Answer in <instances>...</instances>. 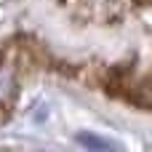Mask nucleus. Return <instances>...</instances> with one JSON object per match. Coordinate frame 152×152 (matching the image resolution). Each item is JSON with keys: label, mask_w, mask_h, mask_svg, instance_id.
Segmentation results:
<instances>
[{"label": "nucleus", "mask_w": 152, "mask_h": 152, "mask_svg": "<svg viewBox=\"0 0 152 152\" xmlns=\"http://www.w3.org/2000/svg\"><path fill=\"white\" fill-rule=\"evenodd\" d=\"M16 94V69L8 61H0V104L11 102Z\"/></svg>", "instance_id": "nucleus-1"}, {"label": "nucleus", "mask_w": 152, "mask_h": 152, "mask_svg": "<svg viewBox=\"0 0 152 152\" xmlns=\"http://www.w3.org/2000/svg\"><path fill=\"white\" fill-rule=\"evenodd\" d=\"M77 142L80 144H86V147H94V150H112V144L110 142H104V139H96V136H77Z\"/></svg>", "instance_id": "nucleus-2"}]
</instances>
